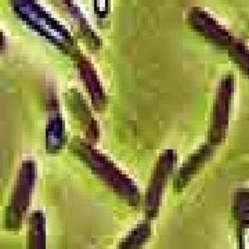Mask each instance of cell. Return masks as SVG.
I'll return each instance as SVG.
<instances>
[{
    "label": "cell",
    "mask_w": 249,
    "mask_h": 249,
    "mask_svg": "<svg viewBox=\"0 0 249 249\" xmlns=\"http://www.w3.org/2000/svg\"><path fill=\"white\" fill-rule=\"evenodd\" d=\"M80 76L85 83V88L88 90L90 97V104L98 112H103L107 107L108 98L107 93L103 88V83L97 76L96 70L90 65L89 62H83L79 65Z\"/></svg>",
    "instance_id": "cell-9"
},
{
    "label": "cell",
    "mask_w": 249,
    "mask_h": 249,
    "mask_svg": "<svg viewBox=\"0 0 249 249\" xmlns=\"http://www.w3.org/2000/svg\"><path fill=\"white\" fill-rule=\"evenodd\" d=\"M71 151L126 204L132 206L140 204L142 196L136 183L91 142L75 139L71 142Z\"/></svg>",
    "instance_id": "cell-1"
},
{
    "label": "cell",
    "mask_w": 249,
    "mask_h": 249,
    "mask_svg": "<svg viewBox=\"0 0 249 249\" xmlns=\"http://www.w3.org/2000/svg\"><path fill=\"white\" fill-rule=\"evenodd\" d=\"M151 235V224L148 220L140 222L126 235L118 249H142Z\"/></svg>",
    "instance_id": "cell-12"
},
{
    "label": "cell",
    "mask_w": 249,
    "mask_h": 249,
    "mask_svg": "<svg viewBox=\"0 0 249 249\" xmlns=\"http://www.w3.org/2000/svg\"><path fill=\"white\" fill-rule=\"evenodd\" d=\"M17 10L31 25H34L37 31H40L53 43L58 46H67V47L71 45V39L68 34H65V31L46 13H43L42 9L36 6L32 0H18Z\"/></svg>",
    "instance_id": "cell-5"
},
{
    "label": "cell",
    "mask_w": 249,
    "mask_h": 249,
    "mask_svg": "<svg viewBox=\"0 0 249 249\" xmlns=\"http://www.w3.org/2000/svg\"><path fill=\"white\" fill-rule=\"evenodd\" d=\"M67 144V127L60 109L54 108L50 111L46 121L45 150L47 154H58Z\"/></svg>",
    "instance_id": "cell-8"
},
{
    "label": "cell",
    "mask_w": 249,
    "mask_h": 249,
    "mask_svg": "<svg viewBox=\"0 0 249 249\" xmlns=\"http://www.w3.org/2000/svg\"><path fill=\"white\" fill-rule=\"evenodd\" d=\"M108 7H109L108 0H94V10H96L97 16H100V17L107 16Z\"/></svg>",
    "instance_id": "cell-13"
},
{
    "label": "cell",
    "mask_w": 249,
    "mask_h": 249,
    "mask_svg": "<svg viewBox=\"0 0 249 249\" xmlns=\"http://www.w3.org/2000/svg\"><path fill=\"white\" fill-rule=\"evenodd\" d=\"M176 160H178V155L173 150H165L157 160L145 196V213L148 219H154L158 216L163 191L168 183V178L173 172Z\"/></svg>",
    "instance_id": "cell-3"
},
{
    "label": "cell",
    "mask_w": 249,
    "mask_h": 249,
    "mask_svg": "<svg viewBox=\"0 0 249 249\" xmlns=\"http://www.w3.org/2000/svg\"><path fill=\"white\" fill-rule=\"evenodd\" d=\"M28 234V249H46V217L42 211L32 213Z\"/></svg>",
    "instance_id": "cell-11"
},
{
    "label": "cell",
    "mask_w": 249,
    "mask_h": 249,
    "mask_svg": "<svg viewBox=\"0 0 249 249\" xmlns=\"http://www.w3.org/2000/svg\"><path fill=\"white\" fill-rule=\"evenodd\" d=\"M234 213L238 219V249H249V196L247 193L235 196Z\"/></svg>",
    "instance_id": "cell-10"
},
{
    "label": "cell",
    "mask_w": 249,
    "mask_h": 249,
    "mask_svg": "<svg viewBox=\"0 0 249 249\" xmlns=\"http://www.w3.org/2000/svg\"><path fill=\"white\" fill-rule=\"evenodd\" d=\"M65 100H67L68 108L71 111V115L80 124V129L85 132L89 142H97L98 136H100V129H98L96 118L90 111L89 103L76 90H70L65 94Z\"/></svg>",
    "instance_id": "cell-6"
},
{
    "label": "cell",
    "mask_w": 249,
    "mask_h": 249,
    "mask_svg": "<svg viewBox=\"0 0 249 249\" xmlns=\"http://www.w3.org/2000/svg\"><path fill=\"white\" fill-rule=\"evenodd\" d=\"M214 148L216 147L212 145L211 142H205L183 162V165L178 170V175L173 181V188L176 193H180L193 178H196V173L204 168L208 160L212 158Z\"/></svg>",
    "instance_id": "cell-7"
},
{
    "label": "cell",
    "mask_w": 249,
    "mask_h": 249,
    "mask_svg": "<svg viewBox=\"0 0 249 249\" xmlns=\"http://www.w3.org/2000/svg\"><path fill=\"white\" fill-rule=\"evenodd\" d=\"M36 162L34 160H25L18 169L16 184L10 196L9 205L6 209L4 224L10 231H17L21 227L22 220L31 205L36 183Z\"/></svg>",
    "instance_id": "cell-2"
},
{
    "label": "cell",
    "mask_w": 249,
    "mask_h": 249,
    "mask_svg": "<svg viewBox=\"0 0 249 249\" xmlns=\"http://www.w3.org/2000/svg\"><path fill=\"white\" fill-rule=\"evenodd\" d=\"M232 100V80L226 76L219 83V88L214 97L213 109H212V119L209 124V134L208 142L217 147L224 140L229 122H230V111H231Z\"/></svg>",
    "instance_id": "cell-4"
}]
</instances>
